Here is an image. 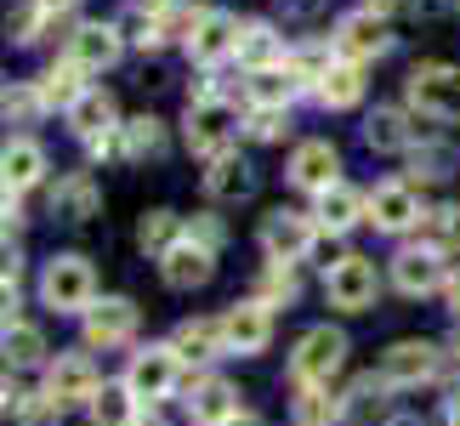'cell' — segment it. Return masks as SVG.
I'll return each mask as SVG.
<instances>
[{
    "mask_svg": "<svg viewBox=\"0 0 460 426\" xmlns=\"http://www.w3.org/2000/svg\"><path fill=\"white\" fill-rule=\"evenodd\" d=\"M92 296H97V273L85 256H51L46 273H40V301L51 313H92Z\"/></svg>",
    "mask_w": 460,
    "mask_h": 426,
    "instance_id": "6da1fadb",
    "label": "cell"
},
{
    "mask_svg": "<svg viewBox=\"0 0 460 426\" xmlns=\"http://www.w3.org/2000/svg\"><path fill=\"white\" fill-rule=\"evenodd\" d=\"M347 364V335L341 330H330V324H318L307 330L302 342H296L290 352V381L296 386H330V376Z\"/></svg>",
    "mask_w": 460,
    "mask_h": 426,
    "instance_id": "7a4b0ae2",
    "label": "cell"
},
{
    "mask_svg": "<svg viewBox=\"0 0 460 426\" xmlns=\"http://www.w3.org/2000/svg\"><path fill=\"white\" fill-rule=\"evenodd\" d=\"M324 296H330V307H341V313H369L376 296H381L376 262H369V256H341L324 273Z\"/></svg>",
    "mask_w": 460,
    "mask_h": 426,
    "instance_id": "3957f363",
    "label": "cell"
},
{
    "mask_svg": "<svg viewBox=\"0 0 460 426\" xmlns=\"http://www.w3.org/2000/svg\"><path fill=\"white\" fill-rule=\"evenodd\" d=\"M176 381H182V352L176 347H143L126 369V386L137 404H159L176 393Z\"/></svg>",
    "mask_w": 460,
    "mask_h": 426,
    "instance_id": "277c9868",
    "label": "cell"
},
{
    "mask_svg": "<svg viewBox=\"0 0 460 426\" xmlns=\"http://www.w3.org/2000/svg\"><path fill=\"white\" fill-rule=\"evenodd\" d=\"M410 102L427 120H460V68L455 63H420L410 75Z\"/></svg>",
    "mask_w": 460,
    "mask_h": 426,
    "instance_id": "5b68a950",
    "label": "cell"
},
{
    "mask_svg": "<svg viewBox=\"0 0 460 426\" xmlns=\"http://www.w3.org/2000/svg\"><path fill=\"white\" fill-rule=\"evenodd\" d=\"M318 244V222L302 217V210H268L261 217V251H268L273 262H302L307 251Z\"/></svg>",
    "mask_w": 460,
    "mask_h": 426,
    "instance_id": "8992f818",
    "label": "cell"
},
{
    "mask_svg": "<svg viewBox=\"0 0 460 426\" xmlns=\"http://www.w3.org/2000/svg\"><path fill=\"white\" fill-rule=\"evenodd\" d=\"M273 342V307H261V301H234V307L222 313V347L239 352V359H256L261 347Z\"/></svg>",
    "mask_w": 460,
    "mask_h": 426,
    "instance_id": "52a82bcc",
    "label": "cell"
},
{
    "mask_svg": "<svg viewBox=\"0 0 460 426\" xmlns=\"http://www.w3.org/2000/svg\"><path fill=\"white\" fill-rule=\"evenodd\" d=\"M227 51H239V17L222 12V6L199 12V17L188 23V58H193V63H222Z\"/></svg>",
    "mask_w": 460,
    "mask_h": 426,
    "instance_id": "ba28073f",
    "label": "cell"
},
{
    "mask_svg": "<svg viewBox=\"0 0 460 426\" xmlns=\"http://www.w3.org/2000/svg\"><path fill=\"white\" fill-rule=\"evenodd\" d=\"M393 284L403 296H432L449 284V268H444V251H432V244H410V251L393 256Z\"/></svg>",
    "mask_w": 460,
    "mask_h": 426,
    "instance_id": "9c48e42d",
    "label": "cell"
},
{
    "mask_svg": "<svg viewBox=\"0 0 460 426\" xmlns=\"http://www.w3.org/2000/svg\"><path fill=\"white\" fill-rule=\"evenodd\" d=\"M159 273H165L171 290H199L217 273V251H205L199 239H176L165 256H159Z\"/></svg>",
    "mask_w": 460,
    "mask_h": 426,
    "instance_id": "30bf717a",
    "label": "cell"
},
{
    "mask_svg": "<svg viewBox=\"0 0 460 426\" xmlns=\"http://www.w3.org/2000/svg\"><path fill=\"white\" fill-rule=\"evenodd\" d=\"M188 148L217 159L227 154V142H234V114H227V102H188Z\"/></svg>",
    "mask_w": 460,
    "mask_h": 426,
    "instance_id": "8fae6325",
    "label": "cell"
},
{
    "mask_svg": "<svg viewBox=\"0 0 460 426\" xmlns=\"http://www.w3.org/2000/svg\"><path fill=\"white\" fill-rule=\"evenodd\" d=\"M335 51H341L347 63H364V58H381L386 51V23H381V12H347L341 23H335Z\"/></svg>",
    "mask_w": 460,
    "mask_h": 426,
    "instance_id": "7c38bea8",
    "label": "cell"
},
{
    "mask_svg": "<svg viewBox=\"0 0 460 426\" xmlns=\"http://www.w3.org/2000/svg\"><path fill=\"white\" fill-rule=\"evenodd\" d=\"M119 51H126V40H119L114 23H80L75 34H68V63H80L85 75H102V68H114Z\"/></svg>",
    "mask_w": 460,
    "mask_h": 426,
    "instance_id": "4fadbf2b",
    "label": "cell"
},
{
    "mask_svg": "<svg viewBox=\"0 0 460 426\" xmlns=\"http://www.w3.org/2000/svg\"><path fill=\"white\" fill-rule=\"evenodd\" d=\"M438 376V347L432 342H398V347H386V359H381V381L386 386H420V381H432Z\"/></svg>",
    "mask_w": 460,
    "mask_h": 426,
    "instance_id": "5bb4252c",
    "label": "cell"
},
{
    "mask_svg": "<svg viewBox=\"0 0 460 426\" xmlns=\"http://www.w3.org/2000/svg\"><path fill=\"white\" fill-rule=\"evenodd\" d=\"M369 222L381 227V234H410V227L420 222V200L410 182H381L376 193H369Z\"/></svg>",
    "mask_w": 460,
    "mask_h": 426,
    "instance_id": "9a60e30c",
    "label": "cell"
},
{
    "mask_svg": "<svg viewBox=\"0 0 460 426\" xmlns=\"http://www.w3.org/2000/svg\"><path fill=\"white\" fill-rule=\"evenodd\" d=\"M335 171H341V154H335L324 137H313V142H302V148L290 154V182L307 188V193H330Z\"/></svg>",
    "mask_w": 460,
    "mask_h": 426,
    "instance_id": "2e32d148",
    "label": "cell"
},
{
    "mask_svg": "<svg viewBox=\"0 0 460 426\" xmlns=\"http://www.w3.org/2000/svg\"><path fill=\"white\" fill-rule=\"evenodd\" d=\"M131 330H137V307L126 296H102L85 313V342L92 347H119V342H131Z\"/></svg>",
    "mask_w": 460,
    "mask_h": 426,
    "instance_id": "e0dca14e",
    "label": "cell"
},
{
    "mask_svg": "<svg viewBox=\"0 0 460 426\" xmlns=\"http://www.w3.org/2000/svg\"><path fill=\"white\" fill-rule=\"evenodd\" d=\"M40 176H46V148L40 142L34 137H6V148H0V188L29 193Z\"/></svg>",
    "mask_w": 460,
    "mask_h": 426,
    "instance_id": "ac0fdd59",
    "label": "cell"
},
{
    "mask_svg": "<svg viewBox=\"0 0 460 426\" xmlns=\"http://www.w3.org/2000/svg\"><path fill=\"white\" fill-rule=\"evenodd\" d=\"M46 393L58 404H92L97 398V369L85 352H63L58 364L46 369Z\"/></svg>",
    "mask_w": 460,
    "mask_h": 426,
    "instance_id": "d6986e66",
    "label": "cell"
},
{
    "mask_svg": "<svg viewBox=\"0 0 460 426\" xmlns=\"http://www.w3.org/2000/svg\"><path fill=\"white\" fill-rule=\"evenodd\" d=\"M188 415L199 421V426H234L244 410H239V393H234V386H227V381H217V376H205V381H193Z\"/></svg>",
    "mask_w": 460,
    "mask_h": 426,
    "instance_id": "ffe728a7",
    "label": "cell"
},
{
    "mask_svg": "<svg viewBox=\"0 0 460 426\" xmlns=\"http://www.w3.org/2000/svg\"><path fill=\"white\" fill-rule=\"evenodd\" d=\"M97 205H102V188H97L85 171L63 176V182L51 188V217H63V222H92Z\"/></svg>",
    "mask_w": 460,
    "mask_h": 426,
    "instance_id": "44dd1931",
    "label": "cell"
},
{
    "mask_svg": "<svg viewBox=\"0 0 460 426\" xmlns=\"http://www.w3.org/2000/svg\"><path fill=\"white\" fill-rule=\"evenodd\" d=\"M205 193H210V200H251V193H256V171L244 165L234 148H227V154L210 159V171H205Z\"/></svg>",
    "mask_w": 460,
    "mask_h": 426,
    "instance_id": "7402d4cb",
    "label": "cell"
},
{
    "mask_svg": "<svg viewBox=\"0 0 460 426\" xmlns=\"http://www.w3.org/2000/svg\"><path fill=\"white\" fill-rule=\"evenodd\" d=\"M239 63L251 75H268V68H285V40H279L273 23H244L239 29Z\"/></svg>",
    "mask_w": 460,
    "mask_h": 426,
    "instance_id": "603a6c76",
    "label": "cell"
},
{
    "mask_svg": "<svg viewBox=\"0 0 460 426\" xmlns=\"http://www.w3.org/2000/svg\"><path fill=\"white\" fill-rule=\"evenodd\" d=\"M369 210V200L364 193H352L347 182H335L330 193H318V227H324V234H347V227H358V217Z\"/></svg>",
    "mask_w": 460,
    "mask_h": 426,
    "instance_id": "cb8c5ba5",
    "label": "cell"
},
{
    "mask_svg": "<svg viewBox=\"0 0 460 426\" xmlns=\"http://www.w3.org/2000/svg\"><path fill=\"white\" fill-rule=\"evenodd\" d=\"M80 75H85V68H80V63H68V58H63V63H51L46 75H40V97H46V109H63V114L75 109V102L92 92V85H85Z\"/></svg>",
    "mask_w": 460,
    "mask_h": 426,
    "instance_id": "d4e9b609",
    "label": "cell"
},
{
    "mask_svg": "<svg viewBox=\"0 0 460 426\" xmlns=\"http://www.w3.org/2000/svg\"><path fill=\"white\" fill-rule=\"evenodd\" d=\"M0 359H6L12 369H34L46 359V335H40V324H6V335H0Z\"/></svg>",
    "mask_w": 460,
    "mask_h": 426,
    "instance_id": "484cf974",
    "label": "cell"
},
{
    "mask_svg": "<svg viewBox=\"0 0 460 426\" xmlns=\"http://www.w3.org/2000/svg\"><path fill=\"white\" fill-rule=\"evenodd\" d=\"M68 126H75L85 142L119 131V126H114V97H109V92H85V97L75 102V109H68Z\"/></svg>",
    "mask_w": 460,
    "mask_h": 426,
    "instance_id": "4316f807",
    "label": "cell"
},
{
    "mask_svg": "<svg viewBox=\"0 0 460 426\" xmlns=\"http://www.w3.org/2000/svg\"><path fill=\"white\" fill-rule=\"evenodd\" d=\"M364 137H369V148L398 154V148H410V142H415V126H410V114H403V109H376V114H369V126H364Z\"/></svg>",
    "mask_w": 460,
    "mask_h": 426,
    "instance_id": "83f0119b",
    "label": "cell"
},
{
    "mask_svg": "<svg viewBox=\"0 0 460 426\" xmlns=\"http://www.w3.org/2000/svg\"><path fill=\"white\" fill-rule=\"evenodd\" d=\"M182 359H217L222 347V318H188V324H176V342H171Z\"/></svg>",
    "mask_w": 460,
    "mask_h": 426,
    "instance_id": "f1b7e54d",
    "label": "cell"
},
{
    "mask_svg": "<svg viewBox=\"0 0 460 426\" xmlns=\"http://www.w3.org/2000/svg\"><path fill=\"white\" fill-rule=\"evenodd\" d=\"M290 97H296L290 68H268V75H251V80H244V102H251V109H279V114H285Z\"/></svg>",
    "mask_w": 460,
    "mask_h": 426,
    "instance_id": "f546056e",
    "label": "cell"
},
{
    "mask_svg": "<svg viewBox=\"0 0 460 426\" xmlns=\"http://www.w3.org/2000/svg\"><path fill=\"white\" fill-rule=\"evenodd\" d=\"M318 97H324L330 102V109H352V102H358L364 97V68L358 63H330V75L324 80H318Z\"/></svg>",
    "mask_w": 460,
    "mask_h": 426,
    "instance_id": "4dcf8cb0",
    "label": "cell"
},
{
    "mask_svg": "<svg viewBox=\"0 0 460 426\" xmlns=\"http://www.w3.org/2000/svg\"><path fill=\"white\" fill-rule=\"evenodd\" d=\"M341 415H347V410L324 393V386H302V398L290 404V421H296V426H335Z\"/></svg>",
    "mask_w": 460,
    "mask_h": 426,
    "instance_id": "1f68e13d",
    "label": "cell"
},
{
    "mask_svg": "<svg viewBox=\"0 0 460 426\" xmlns=\"http://www.w3.org/2000/svg\"><path fill=\"white\" fill-rule=\"evenodd\" d=\"M119 142H126V159H159L165 154V126L154 114H143L131 126H119Z\"/></svg>",
    "mask_w": 460,
    "mask_h": 426,
    "instance_id": "d6a6232c",
    "label": "cell"
},
{
    "mask_svg": "<svg viewBox=\"0 0 460 426\" xmlns=\"http://www.w3.org/2000/svg\"><path fill=\"white\" fill-rule=\"evenodd\" d=\"M92 415H97V426H131V415H137L131 386H126V381H119V386H97Z\"/></svg>",
    "mask_w": 460,
    "mask_h": 426,
    "instance_id": "836d02e7",
    "label": "cell"
},
{
    "mask_svg": "<svg viewBox=\"0 0 460 426\" xmlns=\"http://www.w3.org/2000/svg\"><path fill=\"white\" fill-rule=\"evenodd\" d=\"M137 244L154 251V256H165L176 244V210H148V217L137 222Z\"/></svg>",
    "mask_w": 460,
    "mask_h": 426,
    "instance_id": "e575fe53",
    "label": "cell"
},
{
    "mask_svg": "<svg viewBox=\"0 0 460 426\" xmlns=\"http://www.w3.org/2000/svg\"><path fill=\"white\" fill-rule=\"evenodd\" d=\"M420 227H427V244L432 251H460V210L455 205H438L420 217Z\"/></svg>",
    "mask_w": 460,
    "mask_h": 426,
    "instance_id": "d590c367",
    "label": "cell"
},
{
    "mask_svg": "<svg viewBox=\"0 0 460 426\" xmlns=\"http://www.w3.org/2000/svg\"><path fill=\"white\" fill-rule=\"evenodd\" d=\"M256 301H261V307H285V301H296V273L285 268V262L261 268V279H256Z\"/></svg>",
    "mask_w": 460,
    "mask_h": 426,
    "instance_id": "8d00e7d4",
    "label": "cell"
},
{
    "mask_svg": "<svg viewBox=\"0 0 460 426\" xmlns=\"http://www.w3.org/2000/svg\"><path fill=\"white\" fill-rule=\"evenodd\" d=\"M46 109V97H40V85H12V92H0V114L17 120V126H29L34 114Z\"/></svg>",
    "mask_w": 460,
    "mask_h": 426,
    "instance_id": "74e56055",
    "label": "cell"
},
{
    "mask_svg": "<svg viewBox=\"0 0 460 426\" xmlns=\"http://www.w3.org/2000/svg\"><path fill=\"white\" fill-rule=\"evenodd\" d=\"M58 415H63V404L51 393H23L17 398V426H58Z\"/></svg>",
    "mask_w": 460,
    "mask_h": 426,
    "instance_id": "f35d334b",
    "label": "cell"
},
{
    "mask_svg": "<svg viewBox=\"0 0 460 426\" xmlns=\"http://www.w3.org/2000/svg\"><path fill=\"white\" fill-rule=\"evenodd\" d=\"M251 137L279 142V137H285V114H279V109H256V114H251Z\"/></svg>",
    "mask_w": 460,
    "mask_h": 426,
    "instance_id": "ab89813d",
    "label": "cell"
},
{
    "mask_svg": "<svg viewBox=\"0 0 460 426\" xmlns=\"http://www.w3.org/2000/svg\"><path fill=\"white\" fill-rule=\"evenodd\" d=\"M188 239H199L205 251H217V244H222V222H217V217H199V222L188 227Z\"/></svg>",
    "mask_w": 460,
    "mask_h": 426,
    "instance_id": "60d3db41",
    "label": "cell"
},
{
    "mask_svg": "<svg viewBox=\"0 0 460 426\" xmlns=\"http://www.w3.org/2000/svg\"><path fill=\"white\" fill-rule=\"evenodd\" d=\"M17 324V279H0V330Z\"/></svg>",
    "mask_w": 460,
    "mask_h": 426,
    "instance_id": "b9f144b4",
    "label": "cell"
},
{
    "mask_svg": "<svg viewBox=\"0 0 460 426\" xmlns=\"http://www.w3.org/2000/svg\"><path fill=\"white\" fill-rule=\"evenodd\" d=\"M17 262H23V256H17V244L0 234V279H17Z\"/></svg>",
    "mask_w": 460,
    "mask_h": 426,
    "instance_id": "7bdbcfd3",
    "label": "cell"
},
{
    "mask_svg": "<svg viewBox=\"0 0 460 426\" xmlns=\"http://www.w3.org/2000/svg\"><path fill=\"white\" fill-rule=\"evenodd\" d=\"M6 222H17V193L0 188V227H6Z\"/></svg>",
    "mask_w": 460,
    "mask_h": 426,
    "instance_id": "ee69618b",
    "label": "cell"
},
{
    "mask_svg": "<svg viewBox=\"0 0 460 426\" xmlns=\"http://www.w3.org/2000/svg\"><path fill=\"white\" fill-rule=\"evenodd\" d=\"M40 6H46V12H75L80 0H40Z\"/></svg>",
    "mask_w": 460,
    "mask_h": 426,
    "instance_id": "f6af8a7d",
    "label": "cell"
},
{
    "mask_svg": "<svg viewBox=\"0 0 460 426\" xmlns=\"http://www.w3.org/2000/svg\"><path fill=\"white\" fill-rule=\"evenodd\" d=\"M449 307H455V313H460V273H455V279H449Z\"/></svg>",
    "mask_w": 460,
    "mask_h": 426,
    "instance_id": "bcb514c9",
    "label": "cell"
},
{
    "mask_svg": "<svg viewBox=\"0 0 460 426\" xmlns=\"http://www.w3.org/2000/svg\"><path fill=\"white\" fill-rule=\"evenodd\" d=\"M364 6H369V12H393L398 0H364Z\"/></svg>",
    "mask_w": 460,
    "mask_h": 426,
    "instance_id": "7dc6e473",
    "label": "cell"
},
{
    "mask_svg": "<svg viewBox=\"0 0 460 426\" xmlns=\"http://www.w3.org/2000/svg\"><path fill=\"white\" fill-rule=\"evenodd\" d=\"M234 426H261V421H256V415H239V421H234Z\"/></svg>",
    "mask_w": 460,
    "mask_h": 426,
    "instance_id": "c3c4849f",
    "label": "cell"
},
{
    "mask_svg": "<svg viewBox=\"0 0 460 426\" xmlns=\"http://www.w3.org/2000/svg\"><path fill=\"white\" fill-rule=\"evenodd\" d=\"M455 347H460V335H455Z\"/></svg>",
    "mask_w": 460,
    "mask_h": 426,
    "instance_id": "681fc988",
    "label": "cell"
}]
</instances>
